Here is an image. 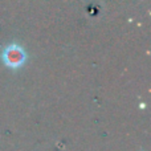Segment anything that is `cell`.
Returning <instances> with one entry per match:
<instances>
[{"label": "cell", "instance_id": "obj_1", "mask_svg": "<svg viewBox=\"0 0 151 151\" xmlns=\"http://www.w3.org/2000/svg\"><path fill=\"white\" fill-rule=\"evenodd\" d=\"M25 52L17 44H11L3 50V61L9 68H19L25 63Z\"/></svg>", "mask_w": 151, "mask_h": 151}]
</instances>
